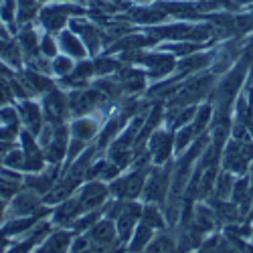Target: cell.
Listing matches in <instances>:
<instances>
[{
    "instance_id": "obj_3",
    "label": "cell",
    "mask_w": 253,
    "mask_h": 253,
    "mask_svg": "<svg viewBox=\"0 0 253 253\" xmlns=\"http://www.w3.org/2000/svg\"><path fill=\"white\" fill-rule=\"evenodd\" d=\"M47 112L51 114L53 120L61 118V114H63V99H61V95H51L47 99Z\"/></svg>"
},
{
    "instance_id": "obj_13",
    "label": "cell",
    "mask_w": 253,
    "mask_h": 253,
    "mask_svg": "<svg viewBox=\"0 0 253 253\" xmlns=\"http://www.w3.org/2000/svg\"><path fill=\"white\" fill-rule=\"evenodd\" d=\"M43 51H45V53H49V55L55 51V49H53V43H51V41H45V43H43Z\"/></svg>"
},
{
    "instance_id": "obj_12",
    "label": "cell",
    "mask_w": 253,
    "mask_h": 253,
    "mask_svg": "<svg viewBox=\"0 0 253 253\" xmlns=\"http://www.w3.org/2000/svg\"><path fill=\"white\" fill-rule=\"evenodd\" d=\"M20 160H23V156H20V154H10L8 156V164H20Z\"/></svg>"
},
{
    "instance_id": "obj_8",
    "label": "cell",
    "mask_w": 253,
    "mask_h": 253,
    "mask_svg": "<svg viewBox=\"0 0 253 253\" xmlns=\"http://www.w3.org/2000/svg\"><path fill=\"white\" fill-rule=\"evenodd\" d=\"M93 130H95V126H93L91 122H79V124H75V132H77V136H81V138L91 136Z\"/></svg>"
},
{
    "instance_id": "obj_5",
    "label": "cell",
    "mask_w": 253,
    "mask_h": 253,
    "mask_svg": "<svg viewBox=\"0 0 253 253\" xmlns=\"http://www.w3.org/2000/svg\"><path fill=\"white\" fill-rule=\"evenodd\" d=\"M112 235H114V231H112V227H110L108 223L99 225V227L93 231V237H95L97 241H110V239H112Z\"/></svg>"
},
{
    "instance_id": "obj_7",
    "label": "cell",
    "mask_w": 253,
    "mask_h": 253,
    "mask_svg": "<svg viewBox=\"0 0 253 253\" xmlns=\"http://www.w3.org/2000/svg\"><path fill=\"white\" fill-rule=\"evenodd\" d=\"M75 209H79L77 203H69V205H65V207L61 209V213L57 215V219H59V221H69L73 215H77V211H75Z\"/></svg>"
},
{
    "instance_id": "obj_6",
    "label": "cell",
    "mask_w": 253,
    "mask_h": 253,
    "mask_svg": "<svg viewBox=\"0 0 253 253\" xmlns=\"http://www.w3.org/2000/svg\"><path fill=\"white\" fill-rule=\"evenodd\" d=\"M25 116H27V122L31 124V128H33V132H39V112H37V108L35 105H25Z\"/></svg>"
},
{
    "instance_id": "obj_14",
    "label": "cell",
    "mask_w": 253,
    "mask_h": 253,
    "mask_svg": "<svg viewBox=\"0 0 253 253\" xmlns=\"http://www.w3.org/2000/svg\"><path fill=\"white\" fill-rule=\"evenodd\" d=\"M0 211H2V207H0Z\"/></svg>"
},
{
    "instance_id": "obj_2",
    "label": "cell",
    "mask_w": 253,
    "mask_h": 253,
    "mask_svg": "<svg viewBox=\"0 0 253 253\" xmlns=\"http://www.w3.org/2000/svg\"><path fill=\"white\" fill-rule=\"evenodd\" d=\"M67 241H69V237H67V235H63V233L55 235V237H53V239L47 243V247H45V253H65Z\"/></svg>"
},
{
    "instance_id": "obj_11",
    "label": "cell",
    "mask_w": 253,
    "mask_h": 253,
    "mask_svg": "<svg viewBox=\"0 0 253 253\" xmlns=\"http://www.w3.org/2000/svg\"><path fill=\"white\" fill-rule=\"evenodd\" d=\"M31 245H33V241H27L25 245H20V247H16V249H14L12 253H27V251L31 249Z\"/></svg>"
},
{
    "instance_id": "obj_1",
    "label": "cell",
    "mask_w": 253,
    "mask_h": 253,
    "mask_svg": "<svg viewBox=\"0 0 253 253\" xmlns=\"http://www.w3.org/2000/svg\"><path fill=\"white\" fill-rule=\"evenodd\" d=\"M103 195H105V191L99 184H91L87 191L83 193V205H85V207H95L103 199Z\"/></svg>"
},
{
    "instance_id": "obj_4",
    "label": "cell",
    "mask_w": 253,
    "mask_h": 253,
    "mask_svg": "<svg viewBox=\"0 0 253 253\" xmlns=\"http://www.w3.org/2000/svg\"><path fill=\"white\" fill-rule=\"evenodd\" d=\"M61 43H63V47H65L69 53H73V55H83L81 45L75 43V39H73L71 35H63V37H61Z\"/></svg>"
},
{
    "instance_id": "obj_10",
    "label": "cell",
    "mask_w": 253,
    "mask_h": 253,
    "mask_svg": "<svg viewBox=\"0 0 253 253\" xmlns=\"http://www.w3.org/2000/svg\"><path fill=\"white\" fill-rule=\"evenodd\" d=\"M69 61L67 59H59L57 61V71H63V73H65V71H69Z\"/></svg>"
},
{
    "instance_id": "obj_9",
    "label": "cell",
    "mask_w": 253,
    "mask_h": 253,
    "mask_svg": "<svg viewBox=\"0 0 253 253\" xmlns=\"http://www.w3.org/2000/svg\"><path fill=\"white\" fill-rule=\"evenodd\" d=\"M148 237H150V229L144 225V227L138 231V237H136V241H134V249H140V247L146 243V239H148Z\"/></svg>"
}]
</instances>
